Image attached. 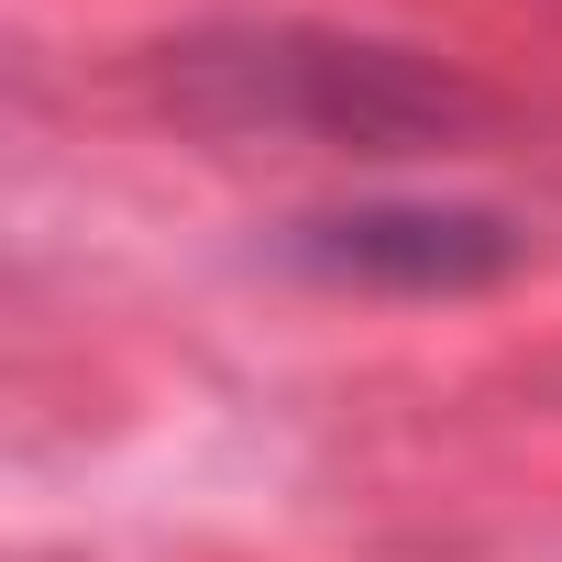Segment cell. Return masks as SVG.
<instances>
[{"instance_id": "1", "label": "cell", "mask_w": 562, "mask_h": 562, "mask_svg": "<svg viewBox=\"0 0 562 562\" xmlns=\"http://www.w3.org/2000/svg\"><path fill=\"white\" fill-rule=\"evenodd\" d=\"M188 78H199V100H210L221 122H299V133H321V144H375V155L430 144V133H452V122L474 111L452 78H430V67H408V56H386V45H321V34L199 45Z\"/></svg>"}, {"instance_id": "2", "label": "cell", "mask_w": 562, "mask_h": 562, "mask_svg": "<svg viewBox=\"0 0 562 562\" xmlns=\"http://www.w3.org/2000/svg\"><path fill=\"white\" fill-rule=\"evenodd\" d=\"M299 254L331 276H364V288H474L518 254V232L496 210H342V221H310Z\"/></svg>"}]
</instances>
